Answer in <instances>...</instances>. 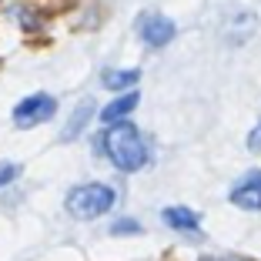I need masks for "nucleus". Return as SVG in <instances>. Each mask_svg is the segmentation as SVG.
<instances>
[{
  "label": "nucleus",
  "instance_id": "6",
  "mask_svg": "<svg viewBox=\"0 0 261 261\" xmlns=\"http://www.w3.org/2000/svg\"><path fill=\"white\" fill-rule=\"evenodd\" d=\"M134 108H138V91H127V94H121V97H114L111 104H104L100 121L104 124H117V121H124Z\"/></svg>",
  "mask_w": 261,
  "mask_h": 261
},
{
  "label": "nucleus",
  "instance_id": "11",
  "mask_svg": "<svg viewBox=\"0 0 261 261\" xmlns=\"http://www.w3.org/2000/svg\"><path fill=\"white\" fill-rule=\"evenodd\" d=\"M141 231V224L138 221H130V218H121V221L111 228V234H138Z\"/></svg>",
  "mask_w": 261,
  "mask_h": 261
},
{
  "label": "nucleus",
  "instance_id": "7",
  "mask_svg": "<svg viewBox=\"0 0 261 261\" xmlns=\"http://www.w3.org/2000/svg\"><path fill=\"white\" fill-rule=\"evenodd\" d=\"M164 221L174 231H188V234H198L201 231V221L191 207H164Z\"/></svg>",
  "mask_w": 261,
  "mask_h": 261
},
{
  "label": "nucleus",
  "instance_id": "12",
  "mask_svg": "<svg viewBox=\"0 0 261 261\" xmlns=\"http://www.w3.org/2000/svg\"><path fill=\"white\" fill-rule=\"evenodd\" d=\"M248 147H251L254 154H261V124H254V130L248 134Z\"/></svg>",
  "mask_w": 261,
  "mask_h": 261
},
{
  "label": "nucleus",
  "instance_id": "3",
  "mask_svg": "<svg viewBox=\"0 0 261 261\" xmlns=\"http://www.w3.org/2000/svg\"><path fill=\"white\" fill-rule=\"evenodd\" d=\"M54 114H57V100L50 94H31V97H23L14 108V124L20 130H27V127H37V124L50 121Z\"/></svg>",
  "mask_w": 261,
  "mask_h": 261
},
{
  "label": "nucleus",
  "instance_id": "4",
  "mask_svg": "<svg viewBox=\"0 0 261 261\" xmlns=\"http://www.w3.org/2000/svg\"><path fill=\"white\" fill-rule=\"evenodd\" d=\"M231 204H238L241 211H261V171H248L238 185L231 188Z\"/></svg>",
  "mask_w": 261,
  "mask_h": 261
},
{
  "label": "nucleus",
  "instance_id": "8",
  "mask_svg": "<svg viewBox=\"0 0 261 261\" xmlns=\"http://www.w3.org/2000/svg\"><path fill=\"white\" fill-rule=\"evenodd\" d=\"M141 70H108V74L100 77V84L108 87V91H130V87L138 84Z\"/></svg>",
  "mask_w": 261,
  "mask_h": 261
},
{
  "label": "nucleus",
  "instance_id": "1",
  "mask_svg": "<svg viewBox=\"0 0 261 261\" xmlns=\"http://www.w3.org/2000/svg\"><path fill=\"white\" fill-rule=\"evenodd\" d=\"M100 147L111 158L117 171H141L147 164V144L141 138V130L127 121L111 124L104 134H100Z\"/></svg>",
  "mask_w": 261,
  "mask_h": 261
},
{
  "label": "nucleus",
  "instance_id": "10",
  "mask_svg": "<svg viewBox=\"0 0 261 261\" xmlns=\"http://www.w3.org/2000/svg\"><path fill=\"white\" fill-rule=\"evenodd\" d=\"M20 164H0V188H7V185H14L17 177H20Z\"/></svg>",
  "mask_w": 261,
  "mask_h": 261
},
{
  "label": "nucleus",
  "instance_id": "5",
  "mask_svg": "<svg viewBox=\"0 0 261 261\" xmlns=\"http://www.w3.org/2000/svg\"><path fill=\"white\" fill-rule=\"evenodd\" d=\"M138 31H141V40H144L147 47H164V44H171V40H174V23H171L168 17H161V14L141 17Z\"/></svg>",
  "mask_w": 261,
  "mask_h": 261
},
{
  "label": "nucleus",
  "instance_id": "2",
  "mask_svg": "<svg viewBox=\"0 0 261 261\" xmlns=\"http://www.w3.org/2000/svg\"><path fill=\"white\" fill-rule=\"evenodd\" d=\"M117 194L111 185H100V181H87V185H77L74 191L67 194L64 207H67V215L77 218V221H94V218L108 215L111 207H114Z\"/></svg>",
  "mask_w": 261,
  "mask_h": 261
},
{
  "label": "nucleus",
  "instance_id": "9",
  "mask_svg": "<svg viewBox=\"0 0 261 261\" xmlns=\"http://www.w3.org/2000/svg\"><path fill=\"white\" fill-rule=\"evenodd\" d=\"M94 114V108H91V100H84L81 108L70 114V121H67V127H64V141H70V138H77L81 130H84V124H87V117Z\"/></svg>",
  "mask_w": 261,
  "mask_h": 261
}]
</instances>
